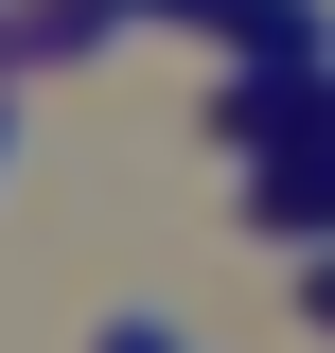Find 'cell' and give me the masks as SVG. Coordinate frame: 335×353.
<instances>
[{
	"instance_id": "277c9868",
	"label": "cell",
	"mask_w": 335,
	"mask_h": 353,
	"mask_svg": "<svg viewBox=\"0 0 335 353\" xmlns=\"http://www.w3.org/2000/svg\"><path fill=\"white\" fill-rule=\"evenodd\" d=\"M106 18H212V36H230V0H106Z\"/></svg>"
},
{
	"instance_id": "5b68a950",
	"label": "cell",
	"mask_w": 335,
	"mask_h": 353,
	"mask_svg": "<svg viewBox=\"0 0 335 353\" xmlns=\"http://www.w3.org/2000/svg\"><path fill=\"white\" fill-rule=\"evenodd\" d=\"M300 318H318V336H335V248H318V265H300Z\"/></svg>"
},
{
	"instance_id": "3957f363",
	"label": "cell",
	"mask_w": 335,
	"mask_h": 353,
	"mask_svg": "<svg viewBox=\"0 0 335 353\" xmlns=\"http://www.w3.org/2000/svg\"><path fill=\"white\" fill-rule=\"evenodd\" d=\"M88 353H194V336H176V318H106Z\"/></svg>"
},
{
	"instance_id": "6da1fadb",
	"label": "cell",
	"mask_w": 335,
	"mask_h": 353,
	"mask_svg": "<svg viewBox=\"0 0 335 353\" xmlns=\"http://www.w3.org/2000/svg\"><path fill=\"white\" fill-rule=\"evenodd\" d=\"M230 53H247V71H318V88H335V0H230Z\"/></svg>"
},
{
	"instance_id": "8992f818",
	"label": "cell",
	"mask_w": 335,
	"mask_h": 353,
	"mask_svg": "<svg viewBox=\"0 0 335 353\" xmlns=\"http://www.w3.org/2000/svg\"><path fill=\"white\" fill-rule=\"evenodd\" d=\"M0 159H18V106H0Z\"/></svg>"
},
{
	"instance_id": "7a4b0ae2",
	"label": "cell",
	"mask_w": 335,
	"mask_h": 353,
	"mask_svg": "<svg viewBox=\"0 0 335 353\" xmlns=\"http://www.w3.org/2000/svg\"><path fill=\"white\" fill-rule=\"evenodd\" d=\"M247 212H265V248H335V124L300 141L283 176H247Z\"/></svg>"
}]
</instances>
